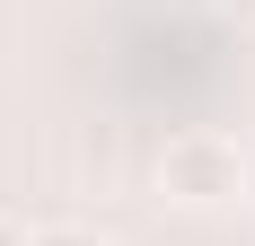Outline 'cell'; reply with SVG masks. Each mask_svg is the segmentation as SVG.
Masks as SVG:
<instances>
[{
  "mask_svg": "<svg viewBox=\"0 0 255 246\" xmlns=\"http://www.w3.org/2000/svg\"><path fill=\"white\" fill-rule=\"evenodd\" d=\"M238 185H247V158H238V141H220V132H176V141L158 149V194L167 202L211 211V202H229Z\"/></svg>",
  "mask_w": 255,
  "mask_h": 246,
  "instance_id": "6da1fadb",
  "label": "cell"
},
{
  "mask_svg": "<svg viewBox=\"0 0 255 246\" xmlns=\"http://www.w3.org/2000/svg\"><path fill=\"white\" fill-rule=\"evenodd\" d=\"M26 246H97V238H88V229H35Z\"/></svg>",
  "mask_w": 255,
  "mask_h": 246,
  "instance_id": "7a4b0ae2",
  "label": "cell"
},
{
  "mask_svg": "<svg viewBox=\"0 0 255 246\" xmlns=\"http://www.w3.org/2000/svg\"><path fill=\"white\" fill-rule=\"evenodd\" d=\"M0 246H26V238H18V229H9V220H0Z\"/></svg>",
  "mask_w": 255,
  "mask_h": 246,
  "instance_id": "3957f363",
  "label": "cell"
}]
</instances>
